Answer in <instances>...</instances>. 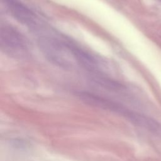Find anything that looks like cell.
Returning <instances> with one entry per match:
<instances>
[{"instance_id": "cell-4", "label": "cell", "mask_w": 161, "mask_h": 161, "mask_svg": "<svg viewBox=\"0 0 161 161\" xmlns=\"http://www.w3.org/2000/svg\"><path fill=\"white\" fill-rule=\"evenodd\" d=\"M8 11L18 22L28 27L36 25L35 15L19 0H3Z\"/></svg>"}, {"instance_id": "cell-3", "label": "cell", "mask_w": 161, "mask_h": 161, "mask_svg": "<svg viewBox=\"0 0 161 161\" xmlns=\"http://www.w3.org/2000/svg\"><path fill=\"white\" fill-rule=\"evenodd\" d=\"M77 96L86 104L118 113L126 117L133 123L135 122L138 115L137 113L128 110L116 102L102 98L101 96L94 94L88 92H78Z\"/></svg>"}, {"instance_id": "cell-5", "label": "cell", "mask_w": 161, "mask_h": 161, "mask_svg": "<svg viewBox=\"0 0 161 161\" xmlns=\"http://www.w3.org/2000/svg\"><path fill=\"white\" fill-rule=\"evenodd\" d=\"M77 63L91 71H98L101 64L94 56L76 47H71Z\"/></svg>"}, {"instance_id": "cell-2", "label": "cell", "mask_w": 161, "mask_h": 161, "mask_svg": "<svg viewBox=\"0 0 161 161\" xmlns=\"http://www.w3.org/2000/svg\"><path fill=\"white\" fill-rule=\"evenodd\" d=\"M0 47L3 52L13 58H25L28 53L25 37L9 26L2 27L0 29Z\"/></svg>"}, {"instance_id": "cell-1", "label": "cell", "mask_w": 161, "mask_h": 161, "mask_svg": "<svg viewBox=\"0 0 161 161\" xmlns=\"http://www.w3.org/2000/svg\"><path fill=\"white\" fill-rule=\"evenodd\" d=\"M38 45L46 59L58 68L71 69L78 64L71 47L56 38L42 36L38 38Z\"/></svg>"}]
</instances>
